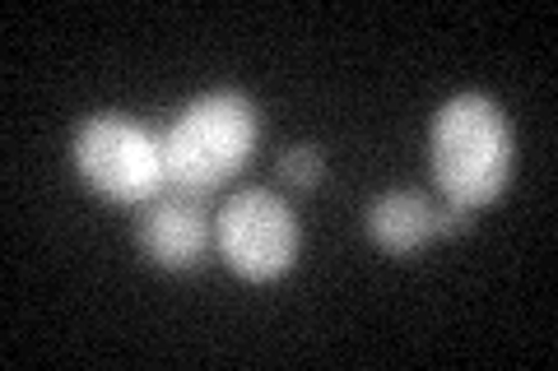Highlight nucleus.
Returning a JSON list of instances; mask_svg holds the SVG:
<instances>
[{
	"label": "nucleus",
	"mask_w": 558,
	"mask_h": 371,
	"mask_svg": "<svg viewBox=\"0 0 558 371\" xmlns=\"http://www.w3.org/2000/svg\"><path fill=\"white\" fill-rule=\"evenodd\" d=\"M517 135L508 112L488 94H457L447 98L428 126V168L442 200L457 209L494 205L512 182Z\"/></svg>",
	"instance_id": "obj_1"
},
{
	"label": "nucleus",
	"mask_w": 558,
	"mask_h": 371,
	"mask_svg": "<svg viewBox=\"0 0 558 371\" xmlns=\"http://www.w3.org/2000/svg\"><path fill=\"white\" fill-rule=\"evenodd\" d=\"M159 135L163 149V172L168 186L196 190V196H215L233 176L252 163L256 139H260V116L256 102L238 88H215L168 121Z\"/></svg>",
	"instance_id": "obj_2"
},
{
	"label": "nucleus",
	"mask_w": 558,
	"mask_h": 371,
	"mask_svg": "<svg viewBox=\"0 0 558 371\" xmlns=\"http://www.w3.org/2000/svg\"><path fill=\"white\" fill-rule=\"evenodd\" d=\"M70 153H75L80 182L112 205H145L168 186L159 135L140 126V121L112 116V112L84 116L75 126Z\"/></svg>",
	"instance_id": "obj_3"
},
{
	"label": "nucleus",
	"mask_w": 558,
	"mask_h": 371,
	"mask_svg": "<svg viewBox=\"0 0 558 371\" xmlns=\"http://www.w3.org/2000/svg\"><path fill=\"white\" fill-rule=\"evenodd\" d=\"M299 219L275 190H238L215 209V251L242 284H275L299 260Z\"/></svg>",
	"instance_id": "obj_4"
},
{
	"label": "nucleus",
	"mask_w": 558,
	"mask_h": 371,
	"mask_svg": "<svg viewBox=\"0 0 558 371\" xmlns=\"http://www.w3.org/2000/svg\"><path fill=\"white\" fill-rule=\"evenodd\" d=\"M135 246L154 270L186 274L215 251V209L209 196L182 186H163L159 196H149L145 205H135Z\"/></svg>",
	"instance_id": "obj_5"
},
{
	"label": "nucleus",
	"mask_w": 558,
	"mask_h": 371,
	"mask_svg": "<svg viewBox=\"0 0 558 371\" xmlns=\"http://www.w3.org/2000/svg\"><path fill=\"white\" fill-rule=\"evenodd\" d=\"M470 209H457V205H428L424 196H414V190H387V196H377L368 205V214H363V227H368V237L377 251L387 256H410L418 246L438 242V237H457L470 227Z\"/></svg>",
	"instance_id": "obj_6"
},
{
	"label": "nucleus",
	"mask_w": 558,
	"mask_h": 371,
	"mask_svg": "<svg viewBox=\"0 0 558 371\" xmlns=\"http://www.w3.org/2000/svg\"><path fill=\"white\" fill-rule=\"evenodd\" d=\"M279 182H284L289 190H299V196H307V190H322V182H326V153L317 145H289L284 153H279Z\"/></svg>",
	"instance_id": "obj_7"
}]
</instances>
